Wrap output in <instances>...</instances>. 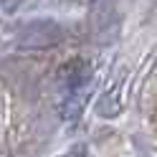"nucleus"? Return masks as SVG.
Wrapping results in <instances>:
<instances>
[{"instance_id":"obj_1","label":"nucleus","mask_w":157,"mask_h":157,"mask_svg":"<svg viewBox=\"0 0 157 157\" xmlns=\"http://www.w3.org/2000/svg\"><path fill=\"white\" fill-rule=\"evenodd\" d=\"M61 76H63V84L68 86V89H76V86H81L86 78H89V66L76 58V61L66 63L61 68Z\"/></svg>"}]
</instances>
